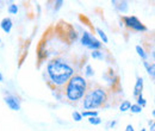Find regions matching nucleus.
<instances>
[{
  "mask_svg": "<svg viewBox=\"0 0 155 131\" xmlns=\"http://www.w3.org/2000/svg\"><path fill=\"white\" fill-rule=\"evenodd\" d=\"M143 64H144V67H146V69H147V73L149 74V76L154 80L155 77V64L154 63H149V62H147V61H144L143 62Z\"/></svg>",
  "mask_w": 155,
  "mask_h": 131,
  "instance_id": "10",
  "label": "nucleus"
},
{
  "mask_svg": "<svg viewBox=\"0 0 155 131\" xmlns=\"http://www.w3.org/2000/svg\"><path fill=\"white\" fill-rule=\"evenodd\" d=\"M0 43H1V38H0Z\"/></svg>",
  "mask_w": 155,
  "mask_h": 131,
  "instance_id": "29",
  "label": "nucleus"
},
{
  "mask_svg": "<svg viewBox=\"0 0 155 131\" xmlns=\"http://www.w3.org/2000/svg\"><path fill=\"white\" fill-rule=\"evenodd\" d=\"M106 100H107L106 91L100 87H97V88L91 90L87 94H85L82 106L85 110L97 109V107H100Z\"/></svg>",
  "mask_w": 155,
  "mask_h": 131,
  "instance_id": "3",
  "label": "nucleus"
},
{
  "mask_svg": "<svg viewBox=\"0 0 155 131\" xmlns=\"http://www.w3.org/2000/svg\"><path fill=\"white\" fill-rule=\"evenodd\" d=\"M88 123L92 125H99L101 124V119L99 117H92V118H88Z\"/></svg>",
  "mask_w": 155,
  "mask_h": 131,
  "instance_id": "19",
  "label": "nucleus"
},
{
  "mask_svg": "<svg viewBox=\"0 0 155 131\" xmlns=\"http://www.w3.org/2000/svg\"><path fill=\"white\" fill-rule=\"evenodd\" d=\"M140 131H147V130H146V129H144V128H143V129H141V130H140Z\"/></svg>",
  "mask_w": 155,
  "mask_h": 131,
  "instance_id": "28",
  "label": "nucleus"
},
{
  "mask_svg": "<svg viewBox=\"0 0 155 131\" xmlns=\"http://www.w3.org/2000/svg\"><path fill=\"white\" fill-rule=\"evenodd\" d=\"M66 97L71 101H78L85 97L87 91V81L81 75H73L66 84Z\"/></svg>",
  "mask_w": 155,
  "mask_h": 131,
  "instance_id": "2",
  "label": "nucleus"
},
{
  "mask_svg": "<svg viewBox=\"0 0 155 131\" xmlns=\"http://www.w3.org/2000/svg\"><path fill=\"white\" fill-rule=\"evenodd\" d=\"M85 75H86L87 77H90V76H93V75H94V70H93V68H92L90 64H87V66L85 67Z\"/></svg>",
  "mask_w": 155,
  "mask_h": 131,
  "instance_id": "18",
  "label": "nucleus"
},
{
  "mask_svg": "<svg viewBox=\"0 0 155 131\" xmlns=\"http://www.w3.org/2000/svg\"><path fill=\"white\" fill-rule=\"evenodd\" d=\"M136 53H137V55L141 57L142 60H144V61H147V58H148V54L144 51V49L138 44V45H136Z\"/></svg>",
  "mask_w": 155,
  "mask_h": 131,
  "instance_id": "11",
  "label": "nucleus"
},
{
  "mask_svg": "<svg viewBox=\"0 0 155 131\" xmlns=\"http://www.w3.org/2000/svg\"><path fill=\"white\" fill-rule=\"evenodd\" d=\"M136 99H137V100H136V104H137L138 106H141L142 109H143V107L147 105V101H146V99L143 98V95H142V94H140V95H138Z\"/></svg>",
  "mask_w": 155,
  "mask_h": 131,
  "instance_id": "16",
  "label": "nucleus"
},
{
  "mask_svg": "<svg viewBox=\"0 0 155 131\" xmlns=\"http://www.w3.org/2000/svg\"><path fill=\"white\" fill-rule=\"evenodd\" d=\"M7 12L10 13V15H17L18 13V6L16 5V4H10L8 5V7H7Z\"/></svg>",
  "mask_w": 155,
  "mask_h": 131,
  "instance_id": "15",
  "label": "nucleus"
},
{
  "mask_svg": "<svg viewBox=\"0 0 155 131\" xmlns=\"http://www.w3.org/2000/svg\"><path fill=\"white\" fill-rule=\"evenodd\" d=\"M4 100H5V104H6L12 111H19L20 110V101L16 95H12V94L5 95Z\"/></svg>",
  "mask_w": 155,
  "mask_h": 131,
  "instance_id": "5",
  "label": "nucleus"
},
{
  "mask_svg": "<svg viewBox=\"0 0 155 131\" xmlns=\"http://www.w3.org/2000/svg\"><path fill=\"white\" fill-rule=\"evenodd\" d=\"M91 56L93 57V58H96V60H103V58H104L103 53H101V51H99V50H94V51L91 54Z\"/></svg>",
  "mask_w": 155,
  "mask_h": 131,
  "instance_id": "20",
  "label": "nucleus"
},
{
  "mask_svg": "<svg viewBox=\"0 0 155 131\" xmlns=\"http://www.w3.org/2000/svg\"><path fill=\"white\" fill-rule=\"evenodd\" d=\"M72 117H73V119H74L75 122H81V120H82L81 113L79 112V111H74V112L72 113Z\"/></svg>",
  "mask_w": 155,
  "mask_h": 131,
  "instance_id": "21",
  "label": "nucleus"
},
{
  "mask_svg": "<svg viewBox=\"0 0 155 131\" xmlns=\"http://www.w3.org/2000/svg\"><path fill=\"white\" fill-rule=\"evenodd\" d=\"M116 124H117L116 120H112V122H110V123H109V126H110V128H114Z\"/></svg>",
  "mask_w": 155,
  "mask_h": 131,
  "instance_id": "26",
  "label": "nucleus"
},
{
  "mask_svg": "<svg viewBox=\"0 0 155 131\" xmlns=\"http://www.w3.org/2000/svg\"><path fill=\"white\" fill-rule=\"evenodd\" d=\"M116 4H118V5H115V6H116V8L119 12H122V13H127L128 12V10H129L128 1H116Z\"/></svg>",
  "mask_w": 155,
  "mask_h": 131,
  "instance_id": "9",
  "label": "nucleus"
},
{
  "mask_svg": "<svg viewBox=\"0 0 155 131\" xmlns=\"http://www.w3.org/2000/svg\"><path fill=\"white\" fill-rule=\"evenodd\" d=\"M69 37H71V41H72V42H75V41L78 39L77 31H74V30H71V31H69Z\"/></svg>",
  "mask_w": 155,
  "mask_h": 131,
  "instance_id": "22",
  "label": "nucleus"
},
{
  "mask_svg": "<svg viewBox=\"0 0 155 131\" xmlns=\"http://www.w3.org/2000/svg\"><path fill=\"white\" fill-rule=\"evenodd\" d=\"M148 123H149V125H150V131H155V124H154V120H149Z\"/></svg>",
  "mask_w": 155,
  "mask_h": 131,
  "instance_id": "24",
  "label": "nucleus"
},
{
  "mask_svg": "<svg viewBox=\"0 0 155 131\" xmlns=\"http://www.w3.org/2000/svg\"><path fill=\"white\" fill-rule=\"evenodd\" d=\"M63 5V1L62 0H58V1H55V11H58V8H61Z\"/></svg>",
  "mask_w": 155,
  "mask_h": 131,
  "instance_id": "23",
  "label": "nucleus"
},
{
  "mask_svg": "<svg viewBox=\"0 0 155 131\" xmlns=\"http://www.w3.org/2000/svg\"><path fill=\"white\" fill-rule=\"evenodd\" d=\"M123 21L125 26H128L129 29L137 31V32H144L148 30L147 26L135 16H123Z\"/></svg>",
  "mask_w": 155,
  "mask_h": 131,
  "instance_id": "4",
  "label": "nucleus"
},
{
  "mask_svg": "<svg viewBox=\"0 0 155 131\" xmlns=\"http://www.w3.org/2000/svg\"><path fill=\"white\" fill-rule=\"evenodd\" d=\"M96 31H97V34L99 35V37L101 38V41H103L104 43H107V42H109V38H107V36H106V34H105L104 30H101L100 28H97Z\"/></svg>",
  "mask_w": 155,
  "mask_h": 131,
  "instance_id": "14",
  "label": "nucleus"
},
{
  "mask_svg": "<svg viewBox=\"0 0 155 131\" xmlns=\"http://www.w3.org/2000/svg\"><path fill=\"white\" fill-rule=\"evenodd\" d=\"M0 28H1V30H2L5 34H10L11 30H12V28H13V21H12V19L10 18V17L2 18L1 21H0Z\"/></svg>",
  "mask_w": 155,
  "mask_h": 131,
  "instance_id": "6",
  "label": "nucleus"
},
{
  "mask_svg": "<svg viewBox=\"0 0 155 131\" xmlns=\"http://www.w3.org/2000/svg\"><path fill=\"white\" fill-rule=\"evenodd\" d=\"M129 111H131V113H141L142 112V107H141V106H138L137 104H131V106H130Z\"/></svg>",
  "mask_w": 155,
  "mask_h": 131,
  "instance_id": "17",
  "label": "nucleus"
},
{
  "mask_svg": "<svg viewBox=\"0 0 155 131\" xmlns=\"http://www.w3.org/2000/svg\"><path fill=\"white\" fill-rule=\"evenodd\" d=\"M130 106H131V103L129 100H124V101H122V104L119 106V111L120 112H127V111H129Z\"/></svg>",
  "mask_w": 155,
  "mask_h": 131,
  "instance_id": "13",
  "label": "nucleus"
},
{
  "mask_svg": "<svg viewBox=\"0 0 155 131\" xmlns=\"http://www.w3.org/2000/svg\"><path fill=\"white\" fill-rule=\"evenodd\" d=\"M81 117H86V118H92V117H98V111L96 110H87V111H84L81 112Z\"/></svg>",
  "mask_w": 155,
  "mask_h": 131,
  "instance_id": "12",
  "label": "nucleus"
},
{
  "mask_svg": "<svg viewBox=\"0 0 155 131\" xmlns=\"http://www.w3.org/2000/svg\"><path fill=\"white\" fill-rule=\"evenodd\" d=\"M125 131H135V130H134V126L131 124H128L127 128H125Z\"/></svg>",
  "mask_w": 155,
  "mask_h": 131,
  "instance_id": "25",
  "label": "nucleus"
},
{
  "mask_svg": "<svg viewBox=\"0 0 155 131\" xmlns=\"http://www.w3.org/2000/svg\"><path fill=\"white\" fill-rule=\"evenodd\" d=\"M2 81H4V76H2L1 72H0V82H2Z\"/></svg>",
  "mask_w": 155,
  "mask_h": 131,
  "instance_id": "27",
  "label": "nucleus"
},
{
  "mask_svg": "<svg viewBox=\"0 0 155 131\" xmlns=\"http://www.w3.org/2000/svg\"><path fill=\"white\" fill-rule=\"evenodd\" d=\"M74 68L63 58H53L47 64V74L55 86H64L74 75Z\"/></svg>",
  "mask_w": 155,
  "mask_h": 131,
  "instance_id": "1",
  "label": "nucleus"
},
{
  "mask_svg": "<svg viewBox=\"0 0 155 131\" xmlns=\"http://www.w3.org/2000/svg\"><path fill=\"white\" fill-rule=\"evenodd\" d=\"M142 91H143V79L137 76L135 87H134V97L137 98L140 94H142Z\"/></svg>",
  "mask_w": 155,
  "mask_h": 131,
  "instance_id": "8",
  "label": "nucleus"
},
{
  "mask_svg": "<svg viewBox=\"0 0 155 131\" xmlns=\"http://www.w3.org/2000/svg\"><path fill=\"white\" fill-rule=\"evenodd\" d=\"M97 38L94 37L93 35H91L88 31H84V34H82V36L80 38V42H81V44L84 45V47H86V48H88L92 43H93V41H96Z\"/></svg>",
  "mask_w": 155,
  "mask_h": 131,
  "instance_id": "7",
  "label": "nucleus"
}]
</instances>
